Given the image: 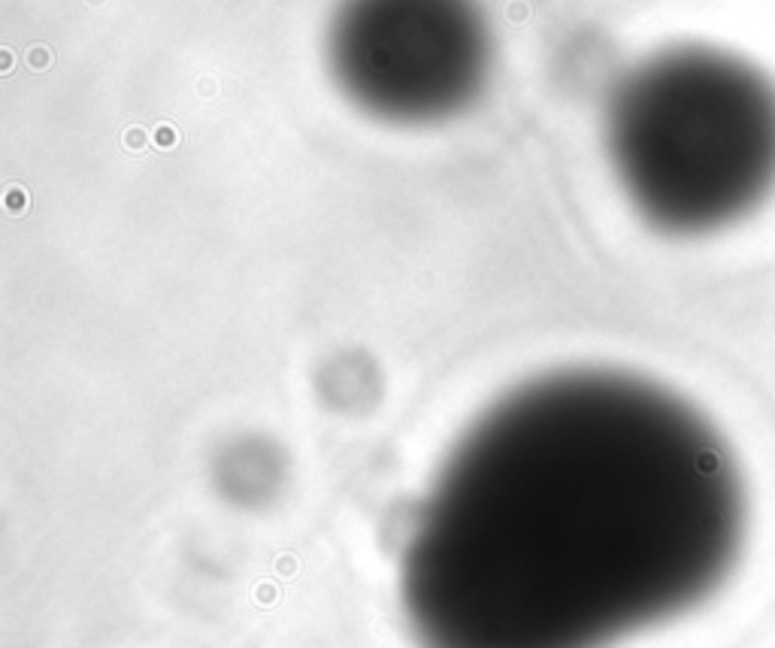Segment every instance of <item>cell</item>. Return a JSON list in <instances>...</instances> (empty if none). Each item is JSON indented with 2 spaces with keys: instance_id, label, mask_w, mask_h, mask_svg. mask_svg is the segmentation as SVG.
Instances as JSON below:
<instances>
[{
  "instance_id": "obj_1",
  "label": "cell",
  "mask_w": 775,
  "mask_h": 648,
  "mask_svg": "<svg viewBox=\"0 0 775 648\" xmlns=\"http://www.w3.org/2000/svg\"><path fill=\"white\" fill-rule=\"evenodd\" d=\"M748 491L730 442L645 376L575 367L460 433L400 552L418 648H615L736 576Z\"/></svg>"
},
{
  "instance_id": "obj_2",
  "label": "cell",
  "mask_w": 775,
  "mask_h": 648,
  "mask_svg": "<svg viewBox=\"0 0 775 648\" xmlns=\"http://www.w3.org/2000/svg\"><path fill=\"white\" fill-rule=\"evenodd\" d=\"M606 151L633 209L675 236L721 231L775 191V79L721 45L642 58L606 103Z\"/></svg>"
},
{
  "instance_id": "obj_3",
  "label": "cell",
  "mask_w": 775,
  "mask_h": 648,
  "mask_svg": "<svg viewBox=\"0 0 775 648\" xmlns=\"http://www.w3.org/2000/svg\"><path fill=\"white\" fill-rule=\"evenodd\" d=\"M328 67L348 103L388 125H439L482 97L493 34L482 0H339Z\"/></svg>"
}]
</instances>
